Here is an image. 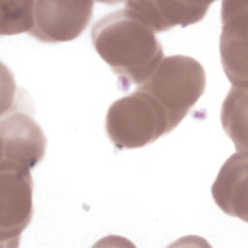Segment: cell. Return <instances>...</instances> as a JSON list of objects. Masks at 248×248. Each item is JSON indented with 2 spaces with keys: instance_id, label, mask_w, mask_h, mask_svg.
Wrapping results in <instances>:
<instances>
[{
  "instance_id": "obj_1",
  "label": "cell",
  "mask_w": 248,
  "mask_h": 248,
  "mask_svg": "<svg viewBox=\"0 0 248 248\" xmlns=\"http://www.w3.org/2000/svg\"><path fill=\"white\" fill-rule=\"evenodd\" d=\"M91 39L124 89L131 83H144L163 59L155 33L124 9L99 19L92 27Z\"/></svg>"
},
{
  "instance_id": "obj_2",
  "label": "cell",
  "mask_w": 248,
  "mask_h": 248,
  "mask_svg": "<svg viewBox=\"0 0 248 248\" xmlns=\"http://www.w3.org/2000/svg\"><path fill=\"white\" fill-rule=\"evenodd\" d=\"M205 81L204 69L196 59L172 55L163 58L138 89L161 105L174 129L203 94Z\"/></svg>"
},
{
  "instance_id": "obj_3",
  "label": "cell",
  "mask_w": 248,
  "mask_h": 248,
  "mask_svg": "<svg viewBox=\"0 0 248 248\" xmlns=\"http://www.w3.org/2000/svg\"><path fill=\"white\" fill-rule=\"evenodd\" d=\"M172 130L161 105L140 89L112 103L106 116L107 134L120 149L142 147Z\"/></svg>"
},
{
  "instance_id": "obj_4",
  "label": "cell",
  "mask_w": 248,
  "mask_h": 248,
  "mask_svg": "<svg viewBox=\"0 0 248 248\" xmlns=\"http://www.w3.org/2000/svg\"><path fill=\"white\" fill-rule=\"evenodd\" d=\"M0 169L30 170L42 161L46 145L38 123L21 111H10L2 116Z\"/></svg>"
},
{
  "instance_id": "obj_5",
  "label": "cell",
  "mask_w": 248,
  "mask_h": 248,
  "mask_svg": "<svg viewBox=\"0 0 248 248\" xmlns=\"http://www.w3.org/2000/svg\"><path fill=\"white\" fill-rule=\"evenodd\" d=\"M1 246L18 245L32 218L33 182L30 170L0 169Z\"/></svg>"
},
{
  "instance_id": "obj_6",
  "label": "cell",
  "mask_w": 248,
  "mask_h": 248,
  "mask_svg": "<svg viewBox=\"0 0 248 248\" xmlns=\"http://www.w3.org/2000/svg\"><path fill=\"white\" fill-rule=\"evenodd\" d=\"M93 5L92 1H34V26L29 34L46 43L72 41L87 27Z\"/></svg>"
},
{
  "instance_id": "obj_7",
  "label": "cell",
  "mask_w": 248,
  "mask_h": 248,
  "mask_svg": "<svg viewBox=\"0 0 248 248\" xmlns=\"http://www.w3.org/2000/svg\"><path fill=\"white\" fill-rule=\"evenodd\" d=\"M221 61L233 86L247 85V26L248 3L224 1L222 3Z\"/></svg>"
},
{
  "instance_id": "obj_8",
  "label": "cell",
  "mask_w": 248,
  "mask_h": 248,
  "mask_svg": "<svg viewBox=\"0 0 248 248\" xmlns=\"http://www.w3.org/2000/svg\"><path fill=\"white\" fill-rule=\"evenodd\" d=\"M210 5L176 1H128L124 10L155 33L199 22Z\"/></svg>"
},
{
  "instance_id": "obj_9",
  "label": "cell",
  "mask_w": 248,
  "mask_h": 248,
  "mask_svg": "<svg viewBox=\"0 0 248 248\" xmlns=\"http://www.w3.org/2000/svg\"><path fill=\"white\" fill-rule=\"evenodd\" d=\"M247 156L239 152L231 156L222 166L211 193L216 204L225 213L246 221Z\"/></svg>"
},
{
  "instance_id": "obj_10",
  "label": "cell",
  "mask_w": 248,
  "mask_h": 248,
  "mask_svg": "<svg viewBox=\"0 0 248 248\" xmlns=\"http://www.w3.org/2000/svg\"><path fill=\"white\" fill-rule=\"evenodd\" d=\"M246 87L233 86L229 92L221 111L223 128L233 140L239 152L246 153Z\"/></svg>"
},
{
  "instance_id": "obj_11",
  "label": "cell",
  "mask_w": 248,
  "mask_h": 248,
  "mask_svg": "<svg viewBox=\"0 0 248 248\" xmlns=\"http://www.w3.org/2000/svg\"><path fill=\"white\" fill-rule=\"evenodd\" d=\"M1 35L30 33L34 26V1H8L1 4Z\"/></svg>"
}]
</instances>
